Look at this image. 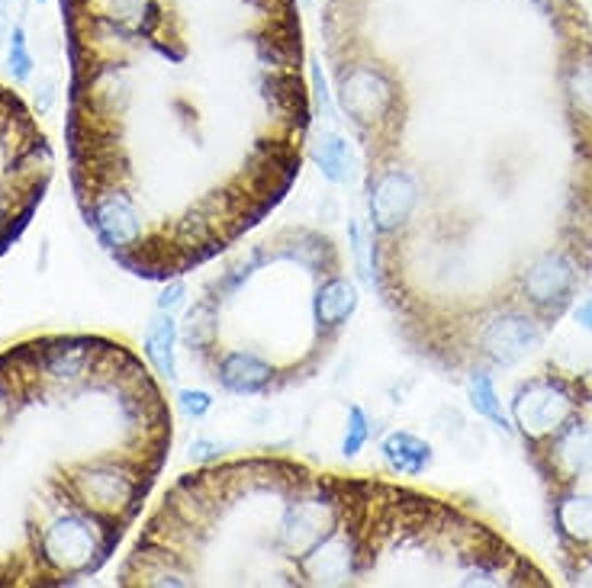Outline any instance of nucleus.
I'll return each instance as SVG.
<instances>
[{"instance_id":"0eeeda50","label":"nucleus","mask_w":592,"mask_h":588,"mask_svg":"<svg viewBox=\"0 0 592 588\" xmlns=\"http://www.w3.org/2000/svg\"><path fill=\"white\" fill-rule=\"evenodd\" d=\"M380 457L393 476H423L434 460V450L413 431H390L380 444Z\"/></svg>"},{"instance_id":"dca6fc26","label":"nucleus","mask_w":592,"mask_h":588,"mask_svg":"<svg viewBox=\"0 0 592 588\" xmlns=\"http://www.w3.org/2000/svg\"><path fill=\"white\" fill-rule=\"evenodd\" d=\"M177 409L184 412V419H203L213 409V396L206 389H180Z\"/></svg>"},{"instance_id":"1a4fd4ad","label":"nucleus","mask_w":592,"mask_h":588,"mask_svg":"<svg viewBox=\"0 0 592 588\" xmlns=\"http://www.w3.org/2000/svg\"><path fill=\"white\" fill-rule=\"evenodd\" d=\"M313 162L319 165V170L326 174V180L332 183H354L357 180V155H354V145L339 136V132H323L313 145Z\"/></svg>"},{"instance_id":"6e6552de","label":"nucleus","mask_w":592,"mask_h":588,"mask_svg":"<svg viewBox=\"0 0 592 588\" xmlns=\"http://www.w3.org/2000/svg\"><path fill=\"white\" fill-rule=\"evenodd\" d=\"M146 357L149 363L155 367V373L162 380H177V357H174V347H177V322H174V312H165L159 309L149 325H146Z\"/></svg>"},{"instance_id":"f8f14e48","label":"nucleus","mask_w":592,"mask_h":588,"mask_svg":"<svg viewBox=\"0 0 592 588\" xmlns=\"http://www.w3.org/2000/svg\"><path fill=\"white\" fill-rule=\"evenodd\" d=\"M567 93H570L574 106L583 113V119H592V52L580 55L567 68Z\"/></svg>"},{"instance_id":"f257e3e1","label":"nucleus","mask_w":592,"mask_h":588,"mask_svg":"<svg viewBox=\"0 0 592 588\" xmlns=\"http://www.w3.org/2000/svg\"><path fill=\"white\" fill-rule=\"evenodd\" d=\"M370 190V226L377 235L393 239L416 216L423 190L419 180L403 168H377L367 180Z\"/></svg>"},{"instance_id":"4be33fe9","label":"nucleus","mask_w":592,"mask_h":588,"mask_svg":"<svg viewBox=\"0 0 592 588\" xmlns=\"http://www.w3.org/2000/svg\"><path fill=\"white\" fill-rule=\"evenodd\" d=\"M39 3H42V0H39Z\"/></svg>"},{"instance_id":"423d86ee","label":"nucleus","mask_w":592,"mask_h":588,"mask_svg":"<svg viewBox=\"0 0 592 588\" xmlns=\"http://www.w3.org/2000/svg\"><path fill=\"white\" fill-rule=\"evenodd\" d=\"M357 303H361V293H357L354 280H348L341 273H329L313 296V319L326 335H336L357 312Z\"/></svg>"},{"instance_id":"412c9836","label":"nucleus","mask_w":592,"mask_h":588,"mask_svg":"<svg viewBox=\"0 0 592 588\" xmlns=\"http://www.w3.org/2000/svg\"><path fill=\"white\" fill-rule=\"evenodd\" d=\"M300 3H310V0H300Z\"/></svg>"},{"instance_id":"f03ea898","label":"nucleus","mask_w":592,"mask_h":588,"mask_svg":"<svg viewBox=\"0 0 592 588\" xmlns=\"http://www.w3.org/2000/svg\"><path fill=\"white\" fill-rule=\"evenodd\" d=\"M512 412L521 424L525 437L538 440L560 431L564 421H570V416L577 412V399L567 393V383L554 376H541L518 389V396L512 399Z\"/></svg>"},{"instance_id":"39448f33","label":"nucleus","mask_w":592,"mask_h":588,"mask_svg":"<svg viewBox=\"0 0 592 588\" xmlns=\"http://www.w3.org/2000/svg\"><path fill=\"white\" fill-rule=\"evenodd\" d=\"M274 376L277 370L257 350H245V347L226 350L216 367V380L232 396H261L274 386Z\"/></svg>"},{"instance_id":"9b49d317","label":"nucleus","mask_w":592,"mask_h":588,"mask_svg":"<svg viewBox=\"0 0 592 588\" xmlns=\"http://www.w3.org/2000/svg\"><path fill=\"white\" fill-rule=\"evenodd\" d=\"M467 393H470V406H474L483 419H490L496 427H503V431H512V424H508L506 419V409H503V399H500V393H496V386H493V376H490L487 370H474V373H470Z\"/></svg>"},{"instance_id":"20e7f679","label":"nucleus","mask_w":592,"mask_h":588,"mask_svg":"<svg viewBox=\"0 0 592 588\" xmlns=\"http://www.w3.org/2000/svg\"><path fill=\"white\" fill-rule=\"evenodd\" d=\"M541 325L525 312H503L480 329V350L496 363H515L541 344Z\"/></svg>"},{"instance_id":"ddd939ff","label":"nucleus","mask_w":592,"mask_h":588,"mask_svg":"<svg viewBox=\"0 0 592 588\" xmlns=\"http://www.w3.org/2000/svg\"><path fill=\"white\" fill-rule=\"evenodd\" d=\"M370 437V419L361 406H348V427H344V437H341V453L351 460L364 450Z\"/></svg>"},{"instance_id":"9d476101","label":"nucleus","mask_w":592,"mask_h":588,"mask_svg":"<svg viewBox=\"0 0 592 588\" xmlns=\"http://www.w3.org/2000/svg\"><path fill=\"white\" fill-rule=\"evenodd\" d=\"M554 463L564 470L567 480L583 476L592 470V431L583 421L564 424V431L554 440Z\"/></svg>"},{"instance_id":"f3484780","label":"nucleus","mask_w":592,"mask_h":588,"mask_svg":"<svg viewBox=\"0 0 592 588\" xmlns=\"http://www.w3.org/2000/svg\"><path fill=\"white\" fill-rule=\"evenodd\" d=\"M310 75H313V93H316V106L326 119H336V103H332V90L326 85L323 65L316 59H310Z\"/></svg>"},{"instance_id":"7ed1b4c3","label":"nucleus","mask_w":592,"mask_h":588,"mask_svg":"<svg viewBox=\"0 0 592 588\" xmlns=\"http://www.w3.org/2000/svg\"><path fill=\"white\" fill-rule=\"evenodd\" d=\"M574 286H577V264L564 252L538 254L521 273L525 299L554 316L567 306Z\"/></svg>"},{"instance_id":"2eb2a0df","label":"nucleus","mask_w":592,"mask_h":588,"mask_svg":"<svg viewBox=\"0 0 592 588\" xmlns=\"http://www.w3.org/2000/svg\"><path fill=\"white\" fill-rule=\"evenodd\" d=\"M348 235H351V254H354V264H357V273L364 283H374V273H370V260H367V252H374V245L367 242L364 229L357 219L348 222Z\"/></svg>"},{"instance_id":"4468645a","label":"nucleus","mask_w":592,"mask_h":588,"mask_svg":"<svg viewBox=\"0 0 592 588\" xmlns=\"http://www.w3.org/2000/svg\"><path fill=\"white\" fill-rule=\"evenodd\" d=\"M7 62H10V75L16 85H26L33 78V55H29L23 26H13V33H10V59Z\"/></svg>"},{"instance_id":"aec40b11","label":"nucleus","mask_w":592,"mask_h":588,"mask_svg":"<svg viewBox=\"0 0 592 588\" xmlns=\"http://www.w3.org/2000/svg\"><path fill=\"white\" fill-rule=\"evenodd\" d=\"M577 322H580L587 332H592V299H587V303L577 309Z\"/></svg>"},{"instance_id":"a211bd4d","label":"nucleus","mask_w":592,"mask_h":588,"mask_svg":"<svg viewBox=\"0 0 592 588\" xmlns=\"http://www.w3.org/2000/svg\"><path fill=\"white\" fill-rule=\"evenodd\" d=\"M184 296H187V283L184 280H171L168 286L162 290V296H159V309L174 312L177 306H184Z\"/></svg>"},{"instance_id":"6ab92c4d","label":"nucleus","mask_w":592,"mask_h":588,"mask_svg":"<svg viewBox=\"0 0 592 588\" xmlns=\"http://www.w3.org/2000/svg\"><path fill=\"white\" fill-rule=\"evenodd\" d=\"M213 457H219V444H213V440H206V437H200V440L190 447V460H213Z\"/></svg>"}]
</instances>
